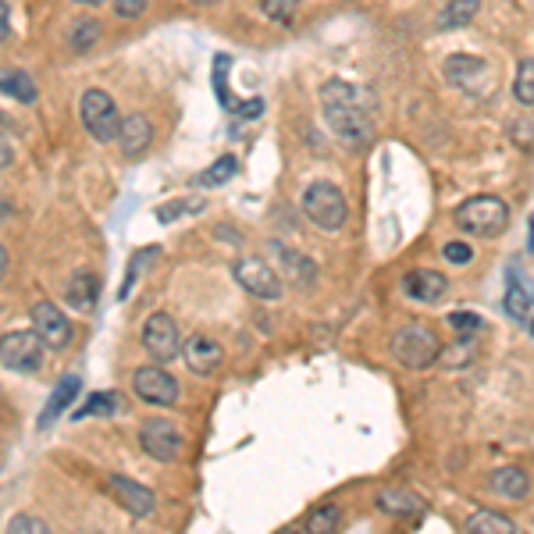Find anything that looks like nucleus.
Segmentation results:
<instances>
[{
  "mask_svg": "<svg viewBox=\"0 0 534 534\" xmlns=\"http://www.w3.org/2000/svg\"><path fill=\"white\" fill-rule=\"evenodd\" d=\"M321 111L324 122L346 146H364L374 129V100L364 86H353L346 79H332L321 86Z\"/></svg>",
  "mask_w": 534,
  "mask_h": 534,
  "instance_id": "obj_1",
  "label": "nucleus"
},
{
  "mask_svg": "<svg viewBox=\"0 0 534 534\" xmlns=\"http://www.w3.org/2000/svg\"><path fill=\"white\" fill-rule=\"evenodd\" d=\"M392 356L406 371H424L442 356V342H438L435 328H428V324H403L392 335Z\"/></svg>",
  "mask_w": 534,
  "mask_h": 534,
  "instance_id": "obj_2",
  "label": "nucleus"
},
{
  "mask_svg": "<svg viewBox=\"0 0 534 534\" xmlns=\"http://www.w3.org/2000/svg\"><path fill=\"white\" fill-rule=\"evenodd\" d=\"M456 228H463L467 235H478V239H488V235H499L510 221V207L499 200V196H470L456 207L453 214Z\"/></svg>",
  "mask_w": 534,
  "mask_h": 534,
  "instance_id": "obj_3",
  "label": "nucleus"
},
{
  "mask_svg": "<svg viewBox=\"0 0 534 534\" xmlns=\"http://www.w3.org/2000/svg\"><path fill=\"white\" fill-rule=\"evenodd\" d=\"M303 214H307L317 228H324V232H339L349 218V203L339 186H332V182H314V186H307V193H303Z\"/></svg>",
  "mask_w": 534,
  "mask_h": 534,
  "instance_id": "obj_4",
  "label": "nucleus"
},
{
  "mask_svg": "<svg viewBox=\"0 0 534 534\" xmlns=\"http://www.w3.org/2000/svg\"><path fill=\"white\" fill-rule=\"evenodd\" d=\"M79 114H82V125H86V132L97 139V143H111V139H118V129H122V114H118L114 97H107L104 89H86V93H82Z\"/></svg>",
  "mask_w": 534,
  "mask_h": 534,
  "instance_id": "obj_5",
  "label": "nucleus"
},
{
  "mask_svg": "<svg viewBox=\"0 0 534 534\" xmlns=\"http://www.w3.org/2000/svg\"><path fill=\"white\" fill-rule=\"evenodd\" d=\"M47 342L36 332H8L0 335V364L15 374H36L43 367Z\"/></svg>",
  "mask_w": 534,
  "mask_h": 534,
  "instance_id": "obj_6",
  "label": "nucleus"
},
{
  "mask_svg": "<svg viewBox=\"0 0 534 534\" xmlns=\"http://www.w3.org/2000/svg\"><path fill=\"white\" fill-rule=\"evenodd\" d=\"M139 445H143V453L150 456V460L175 463L178 456H182L186 438H182V431H178L171 421H164V417H150V421H143V428H139Z\"/></svg>",
  "mask_w": 534,
  "mask_h": 534,
  "instance_id": "obj_7",
  "label": "nucleus"
},
{
  "mask_svg": "<svg viewBox=\"0 0 534 534\" xmlns=\"http://www.w3.org/2000/svg\"><path fill=\"white\" fill-rule=\"evenodd\" d=\"M143 346L154 356L157 364H171L175 356H182V339H178V324L171 321V314H150L143 324Z\"/></svg>",
  "mask_w": 534,
  "mask_h": 534,
  "instance_id": "obj_8",
  "label": "nucleus"
},
{
  "mask_svg": "<svg viewBox=\"0 0 534 534\" xmlns=\"http://www.w3.org/2000/svg\"><path fill=\"white\" fill-rule=\"evenodd\" d=\"M235 282L243 285L250 296L257 300H278L282 296V278L275 275V267H267V260L260 257H243L235 260Z\"/></svg>",
  "mask_w": 534,
  "mask_h": 534,
  "instance_id": "obj_9",
  "label": "nucleus"
},
{
  "mask_svg": "<svg viewBox=\"0 0 534 534\" xmlns=\"http://www.w3.org/2000/svg\"><path fill=\"white\" fill-rule=\"evenodd\" d=\"M132 389H136V396L150 406H175L178 403V381L171 378L161 364L139 367V371L132 374Z\"/></svg>",
  "mask_w": 534,
  "mask_h": 534,
  "instance_id": "obj_10",
  "label": "nucleus"
},
{
  "mask_svg": "<svg viewBox=\"0 0 534 534\" xmlns=\"http://www.w3.org/2000/svg\"><path fill=\"white\" fill-rule=\"evenodd\" d=\"M33 332L47 342V349H65L72 342V324H68L65 310L50 300H40L33 307Z\"/></svg>",
  "mask_w": 534,
  "mask_h": 534,
  "instance_id": "obj_11",
  "label": "nucleus"
},
{
  "mask_svg": "<svg viewBox=\"0 0 534 534\" xmlns=\"http://www.w3.org/2000/svg\"><path fill=\"white\" fill-rule=\"evenodd\" d=\"M107 488H111V495L122 502L132 517H150V513H154V492L146 485H139V481L111 474V478H107Z\"/></svg>",
  "mask_w": 534,
  "mask_h": 534,
  "instance_id": "obj_12",
  "label": "nucleus"
},
{
  "mask_svg": "<svg viewBox=\"0 0 534 534\" xmlns=\"http://www.w3.org/2000/svg\"><path fill=\"white\" fill-rule=\"evenodd\" d=\"M182 360H186V367L193 374H214L221 367V360H225V349L218 346L214 339H207V335H193L189 342H182Z\"/></svg>",
  "mask_w": 534,
  "mask_h": 534,
  "instance_id": "obj_13",
  "label": "nucleus"
},
{
  "mask_svg": "<svg viewBox=\"0 0 534 534\" xmlns=\"http://www.w3.org/2000/svg\"><path fill=\"white\" fill-rule=\"evenodd\" d=\"M403 292L410 300H421V303H438L449 292V282H445L442 271H410L403 278Z\"/></svg>",
  "mask_w": 534,
  "mask_h": 534,
  "instance_id": "obj_14",
  "label": "nucleus"
},
{
  "mask_svg": "<svg viewBox=\"0 0 534 534\" xmlns=\"http://www.w3.org/2000/svg\"><path fill=\"white\" fill-rule=\"evenodd\" d=\"M118 143H122V150L129 157L146 154V150H150V143H154V125H150V118H146V114H129V118H122Z\"/></svg>",
  "mask_w": 534,
  "mask_h": 534,
  "instance_id": "obj_15",
  "label": "nucleus"
},
{
  "mask_svg": "<svg viewBox=\"0 0 534 534\" xmlns=\"http://www.w3.org/2000/svg\"><path fill=\"white\" fill-rule=\"evenodd\" d=\"M378 510L389 513V517H421L424 502L421 495L406 492V488H381L378 492Z\"/></svg>",
  "mask_w": 534,
  "mask_h": 534,
  "instance_id": "obj_16",
  "label": "nucleus"
},
{
  "mask_svg": "<svg viewBox=\"0 0 534 534\" xmlns=\"http://www.w3.org/2000/svg\"><path fill=\"white\" fill-rule=\"evenodd\" d=\"M488 488H492L495 495H502V499L520 502L531 492V478H527L520 467H495L492 478H488Z\"/></svg>",
  "mask_w": 534,
  "mask_h": 534,
  "instance_id": "obj_17",
  "label": "nucleus"
},
{
  "mask_svg": "<svg viewBox=\"0 0 534 534\" xmlns=\"http://www.w3.org/2000/svg\"><path fill=\"white\" fill-rule=\"evenodd\" d=\"M79 389H82V381L75 378V374H65V378L57 381V389H54V396L47 399V406H43V413H40V428H50V424L61 417V413L68 410V406L75 403V396H79Z\"/></svg>",
  "mask_w": 534,
  "mask_h": 534,
  "instance_id": "obj_18",
  "label": "nucleus"
},
{
  "mask_svg": "<svg viewBox=\"0 0 534 534\" xmlns=\"http://www.w3.org/2000/svg\"><path fill=\"white\" fill-rule=\"evenodd\" d=\"M97 296H100V282L97 275H89V271H79V275L68 282V303H72L75 310H93L97 307Z\"/></svg>",
  "mask_w": 534,
  "mask_h": 534,
  "instance_id": "obj_19",
  "label": "nucleus"
},
{
  "mask_svg": "<svg viewBox=\"0 0 534 534\" xmlns=\"http://www.w3.org/2000/svg\"><path fill=\"white\" fill-rule=\"evenodd\" d=\"M467 534H517V524L506 513L478 510L467 517Z\"/></svg>",
  "mask_w": 534,
  "mask_h": 534,
  "instance_id": "obj_20",
  "label": "nucleus"
},
{
  "mask_svg": "<svg viewBox=\"0 0 534 534\" xmlns=\"http://www.w3.org/2000/svg\"><path fill=\"white\" fill-rule=\"evenodd\" d=\"M481 11V0H449L445 11L438 15V29H463L478 18Z\"/></svg>",
  "mask_w": 534,
  "mask_h": 534,
  "instance_id": "obj_21",
  "label": "nucleus"
},
{
  "mask_svg": "<svg viewBox=\"0 0 534 534\" xmlns=\"http://www.w3.org/2000/svg\"><path fill=\"white\" fill-rule=\"evenodd\" d=\"M342 527V510L335 506V502H321V506H314V510L307 513V527L303 531L307 534H339Z\"/></svg>",
  "mask_w": 534,
  "mask_h": 534,
  "instance_id": "obj_22",
  "label": "nucleus"
},
{
  "mask_svg": "<svg viewBox=\"0 0 534 534\" xmlns=\"http://www.w3.org/2000/svg\"><path fill=\"white\" fill-rule=\"evenodd\" d=\"M531 303H534V296L524 289V285H520L517 271H510V282H506V300H502L506 314H510L513 321H527V314H531Z\"/></svg>",
  "mask_w": 534,
  "mask_h": 534,
  "instance_id": "obj_23",
  "label": "nucleus"
},
{
  "mask_svg": "<svg viewBox=\"0 0 534 534\" xmlns=\"http://www.w3.org/2000/svg\"><path fill=\"white\" fill-rule=\"evenodd\" d=\"M478 75H485V61L481 57L453 54L445 61V79L456 82V86H467V79H478Z\"/></svg>",
  "mask_w": 534,
  "mask_h": 534,
  "instance_id": "obj_24",
  "label": "nucleus"
},
{
  "mask_svg": "<svg viewBox=\"0 0 534 534\" xmlns=\"http://www.w3.org/2000/svg\"><path fill=\"white\" fill-rule=\"evenodd\" d=\"M235 175H239V161H235L232 154H225V157H218L211 168H203L200 175H196V186H203V189L225 186V182H232Z\"/></svg>",
  "mask_w": 534,
  "mask_h": 534,
  "instance_id": "obj_25",
  "label": "nucleus"
},
{
  "mask_svg": "<svg viewBox=\"0 0 534 534\" xmlns=\"http://www.w3.org/2000/svg\"><path fill=\"white\" fill-rule=\"evenodd\" d=\"M0 93L22 100V104H33L36 100V82L29 79L25 72H4L0 75Z\"/></svg>",
  "mask_w": 534,
  "mask_h": 534,
  "instance_id": "obj_26",
  "label": "nucleus"
},
{
  "mask_svg": "<svg viewBox=\"0 0 534 534\" xmlns=\"http://www.w3.org/2000/svg\"><path fill=\"white\" fill-rule=\"evenodd\" d=\"M122 410V396L118 392H97V396H89L86 403L75 410V421L79 417H107V413H118Z\"/></svg>",
  "mask_w": 534,
  "mask_h": 534,
  "instance_id": "obj_27",
  "label": "nucleus"
},
{
  "mask_svg": "<svg viewBox=\"0 0 534 534\" xmlns=\"http://www.w3.org/2000/svg\"><path fill=\"white\" fill-rule=\"evenodd\" d=\"M228 68H232V57H218V61H214V89H218L221 104H225L232 114H239L243 104H239V100L232 97V89H228Z\"/></svg>",
  "mask_w": 534,
  "mask_h": 534,
  "instance_id": "obj_28",
  "label": "nucleus"
},
{
  "mask_svg": "<svg viewBox=\"0 0 534 534\" xmlns=\"http://www.w3.org/2000/svg\"><path fill=\"white\" fill-rule=\"evenodd\" d=\"M513 97L520 100L524 107H534V61H520L517 68V79H513Z\"/></svg>",
  "mask_w": 534,
  "mask_h": 534,
  "instance_id": "obj_29",
  "label": "nucleus"
},
{
  "mask_svg": "<svg viewBox=\"0 0 534 534\" xmlns=\"http://www.w3.org/2000/svg\"><path fill=\"white\" fill-rule=\"evenodd\" d=\"M68 40H72V50H89L100 40V22H93V18H79V22L72 25V33H68Z\"/></svg>",
  "mask_w": 534,
  "mask_h": 534,
  "instance_id": "obj_30",
  "label": "nucleus"
},
{
  "mask_svg": "<svg viewBox=\"0 0 534 534\" xmlns=\"http://www.w3.org/2000/svg\"><path fill=\"white\" fill-rule=\"evenodd\" d=\"M260 11L271 22H292L296 11H300V0H260Z\"/></svg>",
  "mask_w": 534,
  "mask_h": 534,
  "instance_id": "obj_31",
  "label": "nucleus"
},
{
  "mask_svg": "<svg viewBox=\"0 0 534 534\" xmlns=\"http://www.w3.org/2000/svg\"><path fill=\"white\" fill-rule=\"evenodd\" d=\"M8 534H50V527L43 524V520L29 517V513H18V517L8 524Z\"/></svg>",
  "mask_w": 534,
  "mask_h": 534,
  "instance_id": "obj_32",
  "label": "nucleus"
},
{
  "mask_svg": "<svg viewBox=\"0 0 534 534\" xmlns=\"http://www.w3.org/2000/svg\"><path fill=\"white\" fill-rule=\"evenodd\" d=\"M449 324H453L460 335H478L481 328H485V321H481L478 314H453L449 317Z\"/></svg>",
  "mask_w": 534,
  "mask_h": 534,
  "instance_id": "obj_33",
  "label": "nucleus"
},
{
  "mask_svg": "<svg viewBox=\"0 0 534 534\" xmlns=\"http://www.w3.org/2000/svg\"><path fill=\"white\" fill-rule=\"evenodd\" d=\"M442 257L449 260V264H470V257H474V250H470L467 243H445Z\"/></svg>",
  "mask_w": 534,
  "mask_h": 534,
  "instance_id": "obj_34",
  "label": "nucleus"
},
{
  "mask_svg": "<svg viewBox=\"0 0 534 534\" xmlns=\"http://www.w3.org/2000/svg\"><path fill=\"white\" fill-rule=\"evenodd\" d=\"M118 18H139L146 11V0H111Z\"/></svg>",
  "mask_w": 534,
  "mask_h": 534,
  "instance_id": "obj_35",
  "label": "nucleus"
},
{
  "mask_svg": "<svg viewBox=\"0 0 534 534\" xmlns=\"http://www.w3.org/2000/svg\"><path fill=\"white\" fill-rule=\"evenodd\" d=\"M11 36V11H8V4L0 0V43L8 40Z\"/></svg>",
  "mask_w": 534,
  "mask_h": 534,
  "instance_id": "obj_36",
  "label": "nucleus"
},
{
  "mask_svg": "<svg viewBox=\"0 0 534 534\" xmlns=\"http://www.w3.org/2000/svg\"><path fill=\"white\" fill-rule=\"evenodd\" d=\"M11 161H15V150H11V143L4 136H0V171L11 168Z\"/></svg>",
  "mask_w": 534,
  "mask_h": 534,
  "instance_id": "obj_37",
  "label": "nucleus"
},
{
  "mask_svg": "<svg viewBox=\"0 0 534 534\" xmlns=\"http://www.w3.org/2000/svg\"><path fill=\"white\" fill-rule=\"evenodd\" d=\"M4 275H8V250L0 243V282H4Z\"/></svg>",
  "mask_w": 534,
  "mask_h": 534,
  "instance_id": "obj_38",
  "label": "nucleus"
},
{
  "mask_svg": "<svg viewBox=\"0 0 534 534\" xmlns=\"http://www.w3.org/2000/svg\"><path fill=\"white\" fill-rule=\"evenodd\" d=\"M278 534H307V531H300V527H285V531H278Z\"/></svg>",
  "mask_w": 534,
  "mask_h": 534,
  "instance_id": "obj_39",
  "label": "nucleus"
},
{
  "mask_svg": "<svg viewBox=\"0 0 534 534\" xmlns=\"http://www.w3.org/2000/svg\"><path fill=\"white\" fill-rule=\"evenodd\" d=\"M75 4H104V0H75Z\"/></svg>",
  "mask_w": 534,
  "mask_h": 534,
  "instance_id": "obj_40",
  "label": "nucleus"
},
{
  "mask_svg": "<svg viewBox=\"0 0 534 534\" xmlns=\"http://www.w3.org/2000/svg\"><path fill=\"white\" fill-rule=\"evenodd\" d=\"M531 250H534V218H531Z\"/></svg>",
  "mask_w": 534,
  "mask_h": 534,
  "instance_id": "obj_41",
  "label": "nucleus"
},
{
  "mask_svg": "<svg viewBox=\"0 0 534 534\" xmlns=\"http://www.w3.org/2000/svg\"><path fill=\"white\" fill-rule=\"evenodd\" d=\"M531 335H534V321H531Z\"/></svg>",
  "mask_w": 534,
  "mask_h": 534,
  "instance_id": "obj_42",
  "label": "nucleus"
}]
</instances>
